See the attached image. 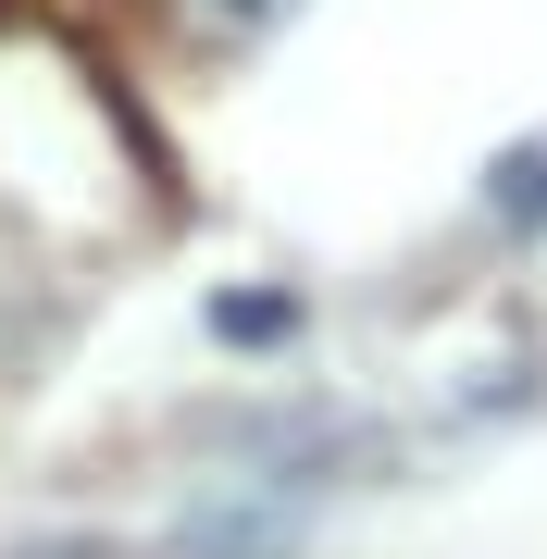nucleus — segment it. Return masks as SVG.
Returning <instances> with one entry per match:
<instances>
[{"label": "nucleus", "instance_id": "obj_1", "mask_svg": "<svg viewBox=\"0 0 547 559\" xmlns=\"http://www.w3.org/2000/svg\"><path fill=\"white\" fill-rule=\"evenodd\" d=\"M187 13V38H212V50H249V38H274L299 0H175Z\"/></svg>", "mask_w": 547, "mask_h": 559}, {"label": "nucleus", "instance_id": "obj_2", "mask_svg": "<svg viewBox=\"0 0 547 559\" xmlns=\"http://www.w3.org/2000/svg\"><path fill=\"white\" fill-rule=\"evenodd\" d=\"M486 212L498 224H547V150H510L498 175H486Z\"/></svg>", "mask_w": 547, "mask_h": 559}, {"label": "nucleus", "instance_id": "obj_3", "mask_svg": "<svg viewBox=\"0 0 547 559\" xmlns=\"http://www.w3.org/2000/svg\"><path fill=\"white\" fill-rule=\"evenodd\" d=\"M224 336H299V299H224Z\"/></svg>", "mask_w": 547, "mask_h": 559}]
</instances>
